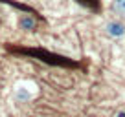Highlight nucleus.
Returning a JSON list of instances; mask_svg holds the SVG:
<instances>
[{"mask_svg": "<svg viewBox=\"0 0 125 117\" xmlns=\"http://www.w3.org/2000/svg\"><path fill=\"white\" fill-rule=\"evenodd\" d=\"M107 33L110 37H114V39H120V37L125 35V26L121 22H118V20H112V22L107 24Z\"/></svg>", "mask_w": 125, "mask_h": 117, "instance_id": "nucleus-1", "label": "nucleus"}, {"mask_svg": "<svg viewBox=\"0 0 125 117\" xmlns=\"http://www.w3.org/2000/svg\"><path fill=\"white\" fill-rule=\"evenodd\" d=\"M19 26H20V29L30 31V29H33V27L37 26V22H35V18H33L31 15H22L20 20H19Z\"/></svg>", "mask_w": 125, "mask_h": 117, "instance_id": "nucleus-2", "label": "nucleus"}, {"mask_svg": "<svg viewBox=\"0 0 125 117\" xmlns=\"http://www.w3.org/2000/svg\"><path fill=\"white\" fill-rule=\"evenodd\" d=\"M15 97L19 101H28V99H31V93H28V90H24V88H17Z\"/></svg>", "mask_w": 125, "mask_h": 117, "instance_id": "nucleus-3", "label": "nucleus"}, {"mask_svg": "<svg viewBox=\"0 0 125 117\" xmlns=\"http://www.w3.org/2000/svg\"><path fill=\"white\" fill-rule=\"evenodd\" d=\"M114 6H116L118 11H125V0H116V2H114Z\"/></svg>", "mask_w": 125, "mask_h": 117, "instance_id": "nucleus-4", "label": "nucleus"}, {"mask_svg": "<svg viewBox=\"0 0 125 117\" xmlns=\"http://www.w3.org/2000/svg\"><path fill=\"white\" fill-rule=\"evenodd\" d=\"M116 117H125V112H118V115Z\"/></svg>", "mask_w": 125, "mask_h": 117, "instance_id": "nucleus-5", "label": "nucleus"}]
</instances>
